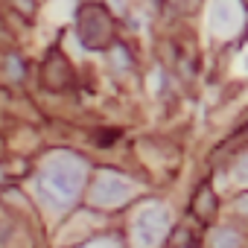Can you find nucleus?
I'll list each match as a JSON object with an SVG mask.
<instances>
[{"label": "nucleus", "instance_id": "f257e3e1", "mask_svg": "<svg viewBox=\"0 0 248 248\" xmlns=\"http://www.w3.org/2000/svg\"><path fill=\"white\" fill-rule=\"evenodd\" d=\"M85 175H88V167L79 155L59 152L41 164L35 175V196L50 210H67L82 196Z\"/></svg>", "mask_w": 248, "mask_h": 248}, {"label": "nucleus", "instance_id": "f03ea898", "mask_svg": "<svg viewBox=\"0 0 248 248\" xmlns=\"http://www.w3.org/2000/svg\"><path fill=\"white\" fill-rule=\"evenodd\" d=\"M111 30H114V24H111V15L102 3H85L76 12V32H79L82 47L105 50L111 41Z\"/></svg>", "mask_w": 248, "mask_h": 248}, {"label": "nucleus", "instance_id": "7ed1b4c3", "mask_svg": "<svg viewBox=\"0 0 248 248\" xmlns=\"http://www.w3.org/2000/svg\"><path fill=\"white\" fill-rule=\"evenodd\" d=\"M170 210L164 204H146L135 213V222H132V239L138 248H158L167 233H170Z\"/></svg>", "mask_w": 248, "mask_h": 248}, {"label": "nucleus", "instance_id": "20e7f679", "mask_svg": "<svg viewBox=\"0 0 248 248\" xmlns=\"http://www.w3.org/2000/svg\"><path fill=\"white\" fill-rule=\"evenodd\" d=\"M135 196V184L120 172H99L91 187V202L96 207H120Z\"/></svg>", "mask_w": 248, "mask_h": 248}, {"label": "nucleus", "instance_id": "39448f33", "mask_svg": "<svg viewBox=\"0 0 248 248\" xmlns=\"http://www.w3.org/2000/svg\"><path fill=\"white\" fill-rule=\"evenodd\" d=\"M207 24H210L213 35L231 38L242 27V3H239V0H210Z\"/></svg>", "mask_w": 248, "mask_h": 248}, {"label": "nucleus", "instance_id": "423d86ee", "mask_svg": "<svg viewBox=\"0 0 248 248\" xmlns=\"http://www.w3.org/2000/svg\"><path fill=\"white\" fill-rule=\"evenodd\" d=\"M44 79H47L50 88H67V85H70L73 73H70L67 59H64L59 50L50 53V59H47V64H44Z\"/></svg>", "mask_w": 248, "mask_h": 248}, {"label": "nucleus", "instance_id": "0eeeda50", "mask_svg": "<svg viewBox=\"0 0 248 248\" xmlns=\"http://www.w3.org/2000/svg\"><path fill=\"white\" fill-rule=\"evenodd\" d=\"M239 245H242V236L233 228H219L210 236V248H239Z\"/></svg>", "mask_w": 248, "mask_h": 248}, {"label": "nucleus", "instance_id": "6e6552de", "mask_svg": "<svg viewBox=\"0 0 248 248\" xmlns=\"http://www.w3.org/2000/svg\"><path fill=\"white\" fill-rule=\"evenodd\" d=\"M6 79L9 82H21L24 79V62L18 56H6Z\"/></svg>", "mask_w": 248, "mask_h": 248}, {"label": "nucleus", "instance_id": "1a4fd4ad", "mask_svg": "<svg viewBox=\"0 0 248 248\" xmlns=\"http://www.w3.org/2000/svg\"><path fill=\"white\" fill-rule=\"evenodd\" d=\"M233 181H239V184H248V155L233 167Z\"/></svg>", "mask_w": 248, "mask_h": 248}, {"label": "nucleus", "instance_id": "9d476101", "mask_svg": "<svg viewBox=\"0 0 248 248\" xmlns=\"http://www.w3.org/2000/svg\"><path fill=\"white\" fill-rule=\"evenodd\" d=\"M111 3H114V9H123V6H126V0H111Z\"/></svg>", "mask_w": 248, "mask_h": 248}]
</instances>
